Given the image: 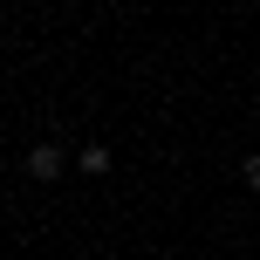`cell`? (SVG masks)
<instances>
[{
  "mask_svg": "<svg viewBox=\"0 0 260 260\" xmlns=\"http://www.w3.org/2000/svg\"><path fill=\"white\" fill-rule=\"evenodd\" d=\"M27 171H35V178L48 185L55 171H62V144H35V151H27Z\"/></svg>",
  "mask_w": 260,
  "mask_h": 260,
  "instance_id": "cell-1",
  "label": "cell"
},
{
  "mask_svg": "<svg viewBox=\"0 0 260 260\" xmlns=\"http://www.w3.org/2000/svg\"><path fill=\"white\" fill-rule=\"evenodd\" d=\"M76 165H82V171H96V178H103V171H110V144H82V151H76Z\"/></svg>",
  "mask_w": 260,
  "mask_h": 260,
  "instance_id": "cell-2",
  "label": "cell"
}]
</instances>
